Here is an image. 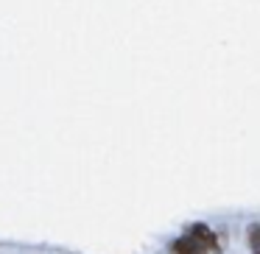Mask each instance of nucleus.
<instances>
[{
    "mask_svg": "<svg viewBox=\"0 0 260 254\" xmlns=\"http://www.w3.org/2000/svg\"><path fill=\"white\" fill-rule=\"evenodd\" d=\"M187 237L196 240L204 251H221V246H224V243L218 240V235H215L210 226H204V224H193L190 229H187Z\"/></svg>",
    "mask_w": 260,
    "mask_h": 254,
    "instance_id": "nucleus-1",
    "label": "nucleus"
},
{
    "mask_svg": "<svg viewBox=\"0 0 260 254\" xmlns=\"http://www.w3.org/2000/svg\"><path fill=\"white\" fill-rule=\"evenodd\" d=\"M171 254H207L202 246H199L196 240H190V237H176L174 243H171Z\"/></svg>",
    "mask_w": 260,
    "mask_h": 254,
    "instance_id": "nucleus-2",
    "label": "nucleus"
},
{
    "mask_svg": "<svg viewBox=\"0 0 260 254\" xmlns=\"http://www.w3.org/2000/svg\"><path fill=\"white\" fill-rule=\"evenodd\" d=\"M246 240H249V248H252V254H260V224H249Z\"/></svg>",
    "mask_w": 260,
    "mask_h": 254,
    "instance_id": "nucleus-3",
    "label": "nucleus"
}]
</instances>
